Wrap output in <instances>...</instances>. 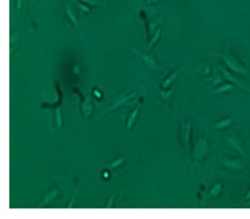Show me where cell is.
<instances>
[{
	"label": "cell",
	"instance_id": "11",
	"mask_svg": "<svg viewBox=\"0 0 250 219\" xmlns=\"http://www.w3.org/2000/svg\"><path fill=\"white\" fill-rule=\"evenodd\" d=\"M222 72H223V75L226 76V77H227V79L229 80V81H232V82L236 83V84H237V86H240V87H242V88H245V86H243V85L241 84L239 81H237V79H236V78H235L234 76H232L230 73H228V72H227V70H225L224 68H222Z\"/></svg>",
	"mask_w": 250,
	"mask_h": 219
},
{
	"label": "cell",
	"instance_id": "17",
	"mask_svg": "<svg viewBox=\"0 0 250 219\" xmlns=\"http://www.w3.org/2000/svg\"><path fill=\"white\" fill-rule=\"evenodd\" d=\"M56 116H57V122H58V126H61L62 125V116L60 114L59 108H57V110H56Z\"/></svg>",
	"mask_w": 250,
	"mask_h": 219
},
{
	"label": "cell",
	"instance_id": "18",
	"mask_svg": "<svg viewBox=\"0 0 250 219\" xmlns=\"http://www.w3.org/2000/svg\"><path fill=\"white\" fill-rule=\"evenodd\" d=\"M172 91H173V89L172 90H170V91H167V92H165V91H161V90H159V92H160V94L162 95V97H163L164 99H167L169 96H170V95H171V93H172Z\"/></svg>",
	"mask_w": 250,
	"mask_h": 219
},
{
	"label": "cell",
	"instance_id": "23",
	"mask_svg": "<svg viewBox=\"0 0 250 219\" xmlns=\"http://www.w3.org/2000/svg\"><path fill=\"white\" fill-rule=\"evenodd\" d=\"M152 1H153V2H156V0H152Z\"/></svg>",
	"mask_w": 250,
	"mask_h": 219
},
{
	"label": "cell",
	"instance_id": "6",
	"mask_svg": "<svg viewBox=\"0 0 250 219\" xmlns=\"http://www.w3.org/2000/svg\"><path fill=\"white\" fill-rule=\"evenodd\" d=\"M224 59H225V62L227 64V66L230 68L231 70L237 72V73H243V74H246L245 72V69L244 67H241V65L239 63H237L236 61V59L232 58V57H224Z\"/></svg>",
	"mask_w": 250,
	"mask_h": 219
},
{
	"label": "cell",
	"instance_id": "19",
	"mask_svg": "<svg viewBox=\"0 0 250 219\" xmlns=\"http://www.w3.org/2000/svg\"><path fill=\"white\" fill-rule=\"evenodd\" d=\"M82 2L88 4V5H91V6H96L98 4V2L96 0H81Z\"/></svg>",
	"mask_w": 250,
	"mask_h": 219
},
{
	"label": "cell",
	"instance_id": "8",
	"mask_svg": "<svg viewBox=\"0 0 250 219\" xmlns=\"http://www.w3.org/2000/svg\"><path fill=\"white\" fill-rule=\"evenodd\" d=\"M233 121V117H227L225 119H222L220 121H218L217 123L214 125V126L217 129H222V128H226L228 125H230L231 123Z\"/></svg>",
	"mask_w": 250,
	"mask_h": 219
},
{
	"label": "cell",
	"instance_id": "14",
	"mask_svg": "<svg viewBox=\"0 0 250 219\" xmlns=\"http://www.w3.org/2000/svg\"><path fill=\"white\" fill-rule=\"evenodd\" d=\"M160 34H161V29H157L156 31V33H155L154 37H153V38L151 39V41L149 42V44H148V47H147V48H151L152 47H153V45H154L155 43L158 40V38H160Z\"/></svg>",
	"mask_w": 250,
	"mask_h": 219
},
{
	"label": "cell",
	"instance_id": "12",
	"mask_svg": "<svg viewBox=\"0 0 250 219\" xmlns=\"http://www.w3.org/2000/svg\"><path fill=\"white\" fill-rule=\"evenodd\" d=\"M179 71H180V69L179 70H177V71H176V72H174L173 74H171V76H169L166 79V81L164 82L163 84V87L164 88H166L167 86H169L172 82H173L174 80L176 79V76H177V74L179 73Z\"/></svg>",
	"mask_w": 250,
	"mask_h": 219
},
{
	"label": "cell",
	"instance_id": "9",
	"mask_svg": "<svg viewBox=\"0 0 250 219\" xmlns=\"http://www.w3.org/2000/svg\"><path fill=\"white\" fill-rule=\"evenodd\" d=\"M66 13H67V16L68 18H69V20L73 23V25L75 27L78 28V21H77V18L75 16V14L73 13V11L71 9V8L68 6V5H66Z\"/></svg>",
	"mask_w": 250,
	"mask_h": 219
},
{
	"label": "cell",
	"instance_id": "1",
	"mask_svg": "<svg viewBox=\"0 0 250 219\" xmlns=\"http://www.w3.org/2000/svg\"><path fill=\"white\" fill-rule=\"evenodd\" d=\"M208 145L206 138L200 137L195 145V158L196 161H198V159H201L203 156L208 152Z\"/></svg>",
	"mask_w": 250,
	"mask_h": 219
},
{
	"label": "cell",
	"instance_id": "20",
	"mask_svg": "<svg viewBox=\"0 0 250 219\" xmlns=\"http://www.w3.org/2000/svg\"><path fill=\"white\" fill-rule=\"evenodd\" d=\"M78 7L81 8V9L83 10L84 12H88L89 10H90V8L87 7V6H86V5H84V4H82V3H80V2H78Z\"/></svg>",
	"mask_w": 250,
	"mask_h": 219
},
{
	"label": "cell",
	"instance_id": "10",
	"mask_svg": "<svg viewBox=\"0 0 250 219\" xmlns=\"http://www.w3.org/2000/svg\"><path fill=\"white\" fill-rule=\"evenodd\" d=\"M221 187H222V184L221 183H217L213 187L211 188V190L209 191V196H212V197H216L217 196L220 192H221Z\"/></svg>",
	"mask_w": 250,
	"mask_h": 219
},
{
	"label": "cell",
	"instance_id": "5",
	"mask_svg": "<svg viewBox=\"0 0 250 219\" xmlns=\"http://www.w3.org/2000/svg\"><path fill=\"white\" fill-rule=\"evenodd\" d=\"M133 96H134L133 94L132 95H125V94H119V95H117L115 97V99H114V101H113L111 106L109 108H107V110L108 111H111V110H114L115 108H117L120 105H124L125 103H126Z\"/></svg>",
	"mask_w": 250,
	"mask_h": 219
},
{
	"label": "cell",
	"instance_id": "7",
	"mask_svg": "<svg viewBox=\"0 0 250 219\" xmlns=\"http://www.w3.org/2000/svg\"><path fill=\"white\" fill-rule=\"evenodd\" d=\"M138 109H139V105L136 106L135 109L131 112V114L129 115V117L127 119V123H126V126H127V129H131V127L133 126V125L135 123V118H136V115L138 113Z\"/></svg>",
	"mask_w": 250,
	"mask_h": 219
},
{
	"label": "cell",
	"instance_id": "13",
	"mask_svg": "<svg viewBox=\"0 0 250 219\" xmlns=\"http://www.w3.org/2000/svg\"><path fill=\"white\" fill-rule=\"evenodd\" d=\"M234 88H235V86L230 85V84H226V85H224V86L218 87L214 93H215V94H217V93H222V92H227V91L232 90V89H234Z\"/></svg>",
	"mask_w": 250,
	"mask_h": 219
},
{
	"label": "cell",
	"instance_id": "22",
	"mask_svg": "<svg viewBox=\"0 0 250 219\" xmlns=\"http://www.w3.org/2000/svg\"><path fill=\"white\" fill-rule=\"evenodd\" d=\"M249 198H250V191H248V193L247 194V196H246V197H245L244 200H247V199H249Z\"/></svg>",
	"mask_w": 250,
	"mask_h": 219
},
{
	"label": "cell",
	"instance_id": "16",
	"mask_svg": "<svg viewBox=\"0 0 250 219\" xmlns=\"http://www.w3.org/2000/svg\"><path fill=\"white\" fill-rule=\"evenodd\" d=\"M124 161V158H119V159H116L115 161H114L113 163L109 164L106 166V168L108 169H113V168H116L117 166H119Z\"/></svg>",
	"mask_w": 250,
	"mask_h": 219
},
{
	"label": "cell",
	"instance_id": "3",
	"mask_svg": "<svg viewBox=\"0 0 250 219\" xmlns=\"http://www.w3.org/2000/svg\"><path fill=\"white\" fill-rule=\"evenodd\" d=\"M225 138L232 148H234L237 152L241 154L242 155L247 156V154L245 152V150L243 149V146L241 145V143L238 141V139L237 137H235L234 135H225Z\"/></svg>",
	"mask_w": 250,
	"mask_h": 219
},
{
	"label": "cell",
	"instance_id": "4",
	"mask_svg": "<svg viewBox=\"0 0 250 219\" xmlns=\"http://www.w3.org/2000/svg\"><path fill=\"white\" fill-rule=\"evenodd\" d=\"M220 162L224 166L234 171L241 170L243 169V166H244L240 159H222Z\"/></svg>",
	"mask_w": 250,
	"mask_h": 219
},
{
	"label": "cell",
	"instance_id": "21",
	"mask_svg": "<svg viewBox=\"0 0 250 219\" xmlns=\"http://www.w3.org/2000/svg\"><path fill=\"white\" fill-rule=\"evenodd\" d=\"M22 7V0H17V9L18 11H20Z\"/></svg>",
	"mask_w": 250,
	"mask_h": 219
},
{
	"label": "cell",
	"instance_id": "2",
	"mask_svg": "<svg viewBox=\"0 0 250 219\" xmlns=\"http://www.w3.org/2000/svg\"><path fill=\"white\" fill-rule=\"evenodd\" d=\"M139 57H141V59L144 61L145 66L146 67V68L149 70V71H153V70H157L159 69V66L157 65V63L156 62V60L154 59V57H152L151 55L149 54H145L144 52H136Z\"/></svg>",
	"mask_w": 250,
	"mask_h": 219
},
{
	"label": "cell",
	"instance_id": "15",
	"mask_svg": "<svg viewBox=\"0 0 250 219\" xmlns=\"http://www.w3.org/2000/svg\"><path fill=\"white\" fill-rule=\"evenodd\" d=\"M57 194H58V189H53V190H51L49 193L48 194V196H46V198L44 199V201H43V203L42 204H48L49 201L51 200L53 197H55L56 196H57Z\"/></svg>",
	"mask_w": 250,
	"mask_h": 219
}]
</instances>
